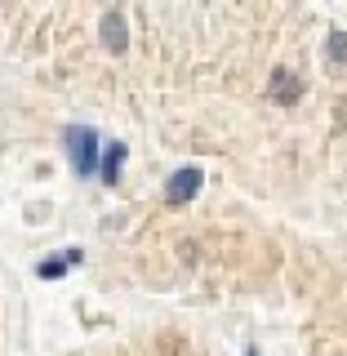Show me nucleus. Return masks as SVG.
Listing matches in <instances>:
<instances>
[{
	"label": "nucleus",
	"instance_id": "obj_1",
	"mask_svg": "<svg viewBox=\"0 0 347 356\" xmlns=\"http://www.w3.org/2000/svg\"><path fill=\"white\" fill-rule=\"evenodd\" d=\"M67 152H72V161H76V170L81 174H94L98 170V156H103V143H98V134L94 129H67Z\"/></svg>",
	"mask_w": 347,
	"mask_h": 356
},
{
	"label": "nucleus",
	"instance_id": "obj_2",
	"mask_svg": "<svg viewBox=\"0 0 347 356\" xmlns=\"http://www.w3.org/2000/svg\"><path fill=\"white\" fill-rule=\"evenodd\" d=\"M200 183H205V174H200L196 165H187V170H178L170 183H165V200H170V205H187V200L200 192Z\"/></svg>",
	"mask_w": 347,
	"mask_h": 356
},
{
	"label": "nucleus",
	"instance_id": "obj_3",
	"mask_svg": "<svg viewBox=\"0 0 347 356\" xmlns=\"http://www.w3.org/2000/svg\"><path fill=\"white\" fill-rule=\"evenodd\" d=\"M103 36H107V49H125V36H129V31H125V14H120V9H107V14H103Z\"/></svg>",
	"mask_w": 347,
	"mask_h": 356
},
{
	"label": "nucleus",
	"instance_id": "obj_4",
	"mask_svg": "<svg viewBox=\"0 0 347 356\" xmlns=\"http://www.w3.org/2000/svg\"><path fill=\"white\" fill-rule=\"evenodd\" d=\"M272 94L281 98V103H294V98L303 94V85H298V81H294L289 72H276V76H272Z\"/></svg>",
	"mask_w": 347,
	"mask_h": 356
},
{
	"label": "nucleus",
	"instance_id": "obj_5",
	"mask_svg": "<svg viewBox=\"0 0 347 356\" xmlns=\"http://www.w3.org/2000/svg\"><path fill=\"white\" fill-rule=\"evenodd\" d=\"M76 263H81V250L58 254V259H45V263H40V276H45V281H54V276H63L67 267H76Z\"/></svg>",
	"mask_w": 347,
	"mask_h": 356
},
{
	"label": "nucleus",
	"instance_id": "obj_6",
	"mask_svg": "<svg viewBox=\"0 0 347 356\" xmlns=\"http://www.w3.org/2000/svg\"><path fill=\"white\" fill-rule=\"evenodd\" d=\"M120 161H125V147H120V143H111V147H107V161H103V178H107V183H116V178H120Z\"/></svg>",
	"mask_w": 347,
	"mask_h": 356
},
{
	"label": "nucleus",
	"instance_id": "obj_7",
	"mask_svg": "<svg viewBox=\"0 0 347 356\" xmlns=\"http://www.w3.org/2000/svg\"><path fill=\"white\" fill-rule=\"evenodd\" d=\"M325 54H330V63H334V67H343V63H347V36H343V31H330Z\"/></svg>",
	"mask_w": 347,
	"mask_h": 356
},
{
	"label": "nucleus",
	"instance_id": "obj_8",
	"mask_svg": "<svg viewBox=\"0 0 347 356\" xmlns=\"http://www.w3.org/2000/svg\"><path fill=\"white\" fill-rule=\"evenodd\" d=\"M245 356H259V352H254V348H250V352H245Z\"/></svg>",
	"mask_w": 347,
	"mask_h": 356
}]
</instances>
